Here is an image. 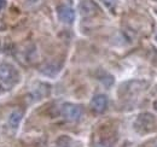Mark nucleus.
I'll use <instances>...</instances> for the list:
<instances>
[{
	"instance_id": "1",
	"label": "nucleus",
	"mask_w": 157,
	"mask_h": 147,
	"mask_svg": "<svg viewBox=\"0 0 157 147\" xmlns=\"http://www.w3.org/2000/svg\"><path fill=\"white\" fill-rule=\"evenodd\" d=\"M134 127L141 134L152 133L157 130V119L151 113H141L138 116Z\"/></svg>"
},
{
	"instance_id": "2",
	"label": "nucleus",
	"mask_w": 157,
	"mask_h": 147,
	"mask_svg": "<svg viewBox=\"0 0 157 147\" xmlns=\"http://www.w3.org/2000/svg\"><path fill=\"white\" fill-rule=\"evenodd\" d=\"M83 110L80 105L76 104H64L62 106V116L68 121V122H78L82 117Z\"/></svg>"
},
{
	"instance_id": "3",
	"label": "nucleus",
	"mask_w": 157,
	"mask_h": 147,
	"mask_svg": "<svg viewBox=\"0 0 157 147\" xmlns=\"http://www.w3.org/2000/svg\"><path fill=\"white\" fill-rule=\"evenodd\" d=\"M17 77V71L10 64H0V80L5 83H12Z\"/></svg>"
},
{
	"instance_id": "4",
	"label": "nucleus",
	"mask_w": 157,
	"mask_h": 147,
	"mask_svg": "<svg viewBox=\"0 0 157 147\" xmlns=\"http://www.w3.org/2000/svg\"><path fill=\"white\" fill-rule=\"evenodd\" d=\"M57 15L59 21L65 24H71L75 21V11L65 5H60L57 7Z\"/></svg>"
},
{
	"instance_id": "5",
	"label": "nucleus",
	"mask_w": 157,
	"mask_h": 147,
	"mask_svg": "<svg viewBox=\"0 0 157 147\" xmlns=\"http://www.w3.org/2000/svg\"><path fill=\"white\" fill-rule=\"evenodd\" d=\"M98 5L92 0H83L80 4V13L83 17H92L98 13Z\"/></svg>"
},
{
	"instance_id": "6",
	"label": "nucleus",
	"mask_w": 157,
	"mask_h": 147,
	"mask_svg": "<svg viewBox=\"0 0 157 147\" xmlns=\"http://www.w3.org/2000/svg\"><path fill=\"white\" fill-rule=\"evenodd\" d=\"M91 107L92 110L97 113H101L106 110L108 107V98L104 94H98L96 96H93L92 101H91Z\"/></svg>"
},
{
	"instance_id": "7",
	"label": "nucleus",
	"mask_w": 157,
	"mask_h": 147,
	"mask_svg": "<svg viewBox=\"0 0 157 147\" xmlns=\"http://www.w3.org/2000/svg\"><path fill=\"white\" fill-rule=\"evenodd\" d=\"M71 144H73V140L69 136L62 135V136H59L58 139L55 141V144H53L52 147H71Z\"/></svg>"
},
{
	"instance_id": "8",
	"label": "nucleus",
	"mask_w": 157,
	"mask_h": 147,
	"mask_svg": "<svg viewBox=\"0 0 157 147\" xmlns=\"http://www.w3.org/2000/svg\"><path fill=\"white\" fill-rule=\"evenodd\" d=\"M22 121V112L20 110H15L11 115H10V118H9V124L11 127H17Z\"/></svg>"
},
{
	"instance_id": "9",
	"label": "nucleus",
	"mask_w": 157,
	"mask_h": 147,
	"mask_svg": "<svg viewBox=\"0 0 157 147\" xmlns=\"http://www.w3.org/2000/svg\"><path fill=\"white\" fill-rule=\"evenodd\" d=\"M55 71V74L57 75L59 73V70H60V68H59L57 64H47L45 68H44V70H42V74H45V75H47V76H50V71Z\"/></svg>"
},
{
	"instance_id": "10",
	"label": "nucleus",
	"mask_w": 157,
	"mask_h": 147,
	"mask_svg": "<svg viewBox=\"0 0 157 147\" xmlns=\"http://www.w3.org/2000/svg\"><path fill=\"white\" fill-rule=\"evenodd\" d=\"M103 2H104V5L108 7V9H114L115 7V5H116V0H101Z\"/></svg>"
},
{
	"instance_id": "11",
	"label": "nucleus",
	"mask_w": 157,
	"mask_h": 147,
	"mask_svg": "<svg viewBox=\"0 0 157 147\" xmlns=\"http://www.w3.org/2000/svg\"><path fill=\"white\" fill-rule=\"evenodd\" d=\"M144 147H157V138L150 140V141H147V142L144 145Z\"/></svg>"
},
{
	"instance_id": "12",
	"label": "nucleus",
	"mask_w": 157,
	"mask_h": 147,
	"mask_svg": "<svg viewBox=\"0 0 157 147\" xmlns=\"http://www.w3.org/2000/svg\"><path fill=\"white\" fill-rule=\"evenodd\" d=\"M93 147H113V146H111V144L108 142V141H100V142H97Z\"/></svg>"
},
{
	"instance_id": "13",
	"label": "nucleus",
	"mask_w": 157,
	"mask_h": 147,
	"mask_svg": "<svg viewBox=\"0 0 157 147\" xmlns=\"http://www.w3.org/2000/svg\"><path fill=\"white\" fill-rule=\"evenodd\" d=\"M6 6V1L5 0H0V11H2Z\"/></svg>"
},
{
	"instance_id": "14",
	"label": "nucleus",
	"mask_w": 157,
	"mask_h": 147,
	"mask_svg": "<svg viewBox=\"0 0 157 147\" xmlns=\"http://www.w3.org/2000/svg\"><path fill=\"white\" fill-rule=\"evenodd\" d=\"M154 109H155V110L157 111V100L155 101V103H154Z\"/></svg>"
},
{
	"instance_id": "15",
	"label": "nucleus",
	"mask_w": 157,
	"mask_h": 147,
	"mask_svg": "<svg viewBox=\"0 0 157 147\" xmlns=\"http://www.w3.org/2000/svg\"><path fill=\"white\" fill-rule=\"evenodd\" d=\"M155 11H156V13H157V9H156V10H155Z\"/></svg>"
},
{
	"instance_id": "16",
	"label": "nucleus",
	"mask_w": 157,
	"mask_h": 147,
	"mask_svg": "<svg viewBox=\"0 0 157 147\" xmlns=\"http://www.w3.org/2000/svg\"><path fill=\"white\" fill-rule=\"evenodd\" d=\"M156 40H157V35H156Z\"/></svg>"
}]
</instances>
